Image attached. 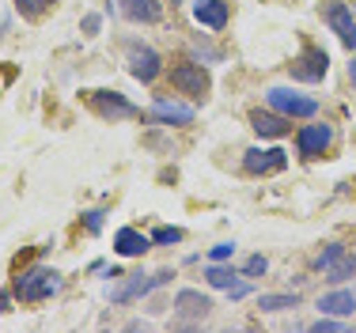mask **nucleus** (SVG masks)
Returning a JSON list of instances; mask_svg holds the SVG:
<instances>
[{
	"mask_svg": "<svg viewBox=\"0 0 356 333\" xmlns=\"http://www.w3.org/2000/svg\"><path fill=\"white\" fill-rule=\"evenodd\" d=\"M61 288V273L49 266H31L15 277V300L19 303H42Z\"/></svg>",
	"mask_w": 356,
	"mask_h": 333,
	"instance_id": "f257e3e1",
	"label": "nucleus"
},
{
	"mask_svg": "<svg viewBox=\"0 0 356 333\" xmlns=\"http://www.w3.org/2000/svg\"><path fill=\"white\" fill-rule=\"evenodd\" d=\"M175 277V269H159V273H125V280L118 288H110V303H133V300H144L148 292L163 288L167 280Z\"/></svg>",
	"mask_w": 356,
	"mask_h": 333,
	"instance_id": "f03ea898",
	"label": "nucleus"
},
{
	"mask_svg": "<svg viewBox=\"0 0 356 333\" xmlns=\"http://www.w3.org/2000/svg\"><path fill=\"white\" fill-rule=\"evenodd\" d=\"M125 68H129V76L137 83H152L163 72V61H159V54L148 42H125Z\"/></svg>",
	"mask_w": 356,
	"mask_h": 333,
	"instance_id": "7ed1b4c3",
	"label": "nucleus"
},
{
	"mask_svg": "<svg viewBox=\"0 0 356 333\" xmlns=\"http://www.w3.org/2000/svg\"><path fill=\"white\" fill-rule=\"evenodd\" d=\"M266 102H269V110H277V114H284V117H315L318 114V99L300 95V91H292V88H269Z\"/></svg>",
	"mask_w": 356,
	"mask_h": 333,
	"instance_id": "20e7f679",
	"label": "nucleus"
},
{
	"mask_svg": "<svg viewBox=\"0 0 356 333\" xmlns=\"http://www.w3.org/2000/svg\"><path fill=\"white\" fill-rule=\"evenodd\" d=\"M288 68H292V80L300 83H322V76L330 72V54L322 46H303Z\"/></svg>",
	"mask_w": 356,
	"mask_h": 333,
	"instance_id": "39448f33",
	"label": "nucleus"
},
{
	"mask_svg": "<svg viewBox=\"0 0 356 333\" xmlns=\"http://www.w3.org/2000/svg\"><path fill=\"white\" fill-rule=\"evenodd\" d=\"M88 99H91V106H95V114L99 117H106L110 125L114 122H133V117H140V110L133 106L129 99L122 95V91H88Z\"/></svg>",
	"mask_w": 356,
	"mask_h": 333,
	"instance_id": "423d86ee",
	"label": "nucleus"
},
{
	"mask_svg": "<svg viewBox=\"0 0 356 333\" xmlns=\"http://www.w3.org/2000/svg\"><path fill=\"white\" fill-rule=\"evenodd\" d=\"M171 83L182 95H190V99H205L209 95V88H213V80H209V72L201 68L197 61H186V65H175L171 68Z\"/></svg>",
	"mask_w": 356,
	"mask_h": 333,
	"instance_id": "0eeeda50",
	"label": "nucleus"
},
{
	"mask_svg": "<svg viewBox=\"0 0 356 333\" xmlns=\"http://www.w3.org/2000/svg\"><path fill=\"white\" fill-rule=\"evenodd\" d=\"M171 311H175V318H178V322L193 326V322L209 318V311H213V300H209L205 292H197V288H182V292L175 295Z\"/></svg>",
	"mask_w": 356,
	"mask_h": 333,
	"instance_id": "6e6552de",
	"label": "nucleus"
},
{
	"mask_svg": "<svg viewBox=\"0 0 356 333\" xmlns=\"http://www.w3.org/2000/svg\"><path fill=\"white\" fill-rule=\"evenodd\" d=\"M322 19L330 23V31L341 38L345 49H356V19H353V8L341 4V0H326V8H322Z\"/></svg>",
	"mask_w": 356,
	"mask_h": 333,
	"instance_id": "1a4fd4ad",
	"label": "nucleus"
},
{
	"mask_svg": "<svg viewBox=\"0 0 356 333\" xmlns=\"http://www.w3.org/2000/svg\"><path fill=\"white\" fill-rule=\"evenodd\" d=\"M243 167H247V174H277V170L288 167V152L284 148H250L243 156Z\"/></svg>",
	"mask_w": 356,
	"mask_h": 333,
	"instance_id": "9d476101",
	"label": "nucleus"
},
{
	"mask_svg": "<svg viewBox=\"0 0 356 333\" xmlns=\"http://www.w3.org/2000/svg\"><path fill=\"white\" fill-rule=\"evenodd\" d=\"M330 140H334V133H330V125H303L300 133H296V152H300L303 159H318L322 152L330 148Z\"/></svg>",
	"mask_w": 356,
	"mask_h": 333,
	"instance_id": "9b49d317",
	"label": "nucleus"
},
{
	"mask_svg": "<svg viewBox=\"0 0 356 333\" xmlns=\"http://www.w3.org/2000/svg\"><path fill=\"white\" fill-rule=\"evenodd\" d=\"M148 114L156 117L159 125H190V122H193V106H186V102H175V99H156Z\"/></svg>",
	"mask_w": 356,
	"mask_h": 333,
	"instance_id": "f8f14e48",
	"label": "nucleus"
},
{
	"mask_svg": "<svg viewBox=\"0 0 356 333\" xmlns=\"http://www.w3.org/2000/svg\"><path fill=\"white\" fill-rule=\"evenodd\" d=\"M148 246H152V235L137 232V227H118L114 254H122V258H140V254H148Z\"/></svg>",
	"mask_w": 356,
	"mask_h": 333,
	"instance_id": "ddd939ff",
	"label": "nucleus"
},
{
	"mask_svg": "<svg viewBox=\"0 0 356 333\" xmlns=\"http://www.w3.org/2000/svg\"><path fill=\"white\" fill-rule=\"evenodd\" d=\"M122 15L133 23H159L163 19V0H118Z\"/></svg>",
	"mask_w": 356,
	"mask_h": 333,
	"instance_id": "4468645a",
	"label": "nucleus"
},
{
	"mask_svg": "<svg viewBox=\"0 0 356 333\" xmlns=\"http://www.w3.org/2000/svg\"><path fill=\"white\" fill-rule=\"evenodd\" d=\"M288 122H292V117L277 114V110H254V114H250L254 133H258V136H273V140H277V136H284L288 129H292Z\"/></svg>",
	"mask_w": 356,
	"mask_h": 333,
	"instance_id": "2eb2a0df",
	"label": "nucleus"
},
{
	"mask_svg": "<svg viewBox=\"0 0 356 333\" xmlns=\"http://www.w3.org/2000/svg\"><path fill=\"white\" fill-rule=\"evenodd\" d=\"M193 19H197L201 27L224 31L227 27V4L224 0H193Z\"/></svg>",
	"mask_w": 356,
	"mask_h": 333,
	"instance_id": "dca6fc26",
	"label": "nucleus"
},
{
	"mask_svg": "<svg viewBox=\"0 0 356 333\" xmlns=\"http://www.w3.org/2000/svg\"><path fill=\"white\" fill-rule=\"evenodd\" d=\"M318 311H322V314H337V318H349V314L356 311V295L349 292V288L326 292V295L318 300Z\"/></svg>",
	"mask_w": 356,
	"mask_h": 333,
	"instance_id": "f3484780",
	"label": "nucleus"
},
{
	"mask_svg": "<svg viewBox=\"0 0 356 333\" xmlns=\"http://www.w3.org/2000/svg\"><path fill=\"white\" fill-rule=\"evenodd\" d=\"M258 307L266 314L292 311V307H300V295H296V292H266V295H258Z\"/></svg>",
	"mask_w": 356,
	"mask_h": 333,
	"instance_id": "a211bd4d",
	"label": "nucleus"
},
{
	"mask_svg": "<svg viewBox=\"0 0 356 333\" xmlns=\"http://www.w3.org/2000/svg\"><path fill=\"white\" fill-rule=\"evenodd\" d=\"M205 280H209V288H232L235 280H239V273H235L232 266H220V261H213V266L205 269Z\"/></svg>",
	"mask_w": 356,
	"mask_h": 333,
	"instance_id": "6ab92c4d",
	"label": "nucleus"
},
{
	"mask_svg": "<svg viewBox=\"0 0 356 333\" xmlns=\"http://www.w3.org/2000/svg\"><path fill=\"white\" fill-rule=\"evenodd\" d=\"M353 273H356V258H353V254H341V258L326 269V280H330V284H345Z\"/></svg>",
	"mask_w": 356,
	"mask_h": 333,
	"instance_id": "aec40b11",
	"label": "nucleus"
},
{
	"mask_svg": "<svg viewBox=\"0 0 356 333\" xmlns=\"http://www.w3.org/2000/svg\"><path fill=\"white\" fill-rule=\"evenodd\" d=\"M186 232L182 227H156L152 232V246H171V243H182Z\"/></svg>",
	"mask_w": 356,
	"mask_h": 333,
	"instance_id": "412c9836",
	"label": "nucleus"
},
{
	"mask_svg": "<svg viewBox=\"0 0 356 333\" xmlns=\"http://www.w3.org/2000/svg\"><path fill=\"white\" fill-rule=\"evenodd\" d=\"M54 4V0H15V8H19V15H27V19H38L46 8Z\"/></svg>",
	"mask_w": 356,
	"mask_h": 333,
	"instance_id": "4be33fe9",
	"label": "nucleus"
},
{
	"mask_svg": "<svg viewBox=\"0 0 356 333\" xmlns=\"http://www.w3.org/2000/svg\"><path fill=\"white\" fill-rule=\"evenodd\" d=\"M341 254H345V246H341V243H330V246H326V250H322V254H318V261H315V266H318L322 273H326V269H330V266H334V261H337V258H341Z\"/></svg>",
	"mask_w": 356,
	"mask_h": 333,
	"instance_id": "5701e85b",
	"label": "nucleus"
},
{
	"mask_svg": "<svg viewBox=\"0 0 356 333\" xmlns=\"http://www.w3.org/2000/svg\"><path fill=\"white\" fill-rule=\"evenodd\" d=\"M266 269H269V261L261 254H250L247 266H243V277H266Z\"/></svg>",
	"mask_w": 356,
	"mask_h": 333,
	"instance_id": "b1692460",
	"label": "nucleus"
},
{
	"mask_svg": "<svg viewBox=\"0 0 356 333\" xmlns=\"http://www.w3.org/2000/svg\"><path fill=\"white\" fill-rule=\"evenodd\" d=\"M103 216H106L103 209H91V212H83V227H88L91 235H99V232H103Z\"/></svg>",
	"mask_w": 356,
	"mask_h": 333,
	"instance_id": "393cba45",
	"label": "nucleus"
},
{
	"mask_svg": "<svg viewBox=\"0 0 356 333\" xmlns=\"http://www.w3.org/2000/svg\"><path fill=\"white\" fill-rule=\"evenodd\" d=\"M232 254H235V243H216L213 250H209V258H213V261H227Z\"/></svg>",
	"mask_w": 356,
	"mask_h": 333,
	"instance_id": "a878e982",
	"label": "nucleus"
},
{
	"mask_svg": "<svg viewBox=\"0 0 356 333\" xmlns=\"http://www.w3.org/2000/svg\"><path fill=\"white\" fill-rule=\"evenodd\" d=\"M311 330H315V333H337V330H345V322H334V318H326V314H322Z\"/></svg>",
	"mask_w": 356,
	"mask_h": 333,
	"instance_id": "bb28decb",
	"label": "nucleus"
},
{
	"mask_svg": "<svg viewBox=\"0 0 356 333\" xmlns=\"http://www.w3.org/2000/svg\"><path fill=\"white\" fill-rule=\"evenodd\" d=\"M80 27H83V34H99V31H103V15H95V12H91V15H83V23H80Z\"/></svg>",
	"mask_w": 356,
	"mask_h": 333,
	"instance_id": "cd10ccee",
	"label": "nucleus"
},
{
	"mask_svg": "<svg viewBox=\"0 0 356 333\" xmlns=\"http://www.w3.org/2000/svg\"><path fill=\"white\" fill-rule=\"evenodd\" d=\"M227 295H232V300H247V295H250V284H247V280H235V284L227 288Z\"/></svg>",
	"mask_w": 356,
	"mask_h": 333,
	"instance_id": "c85d7f7f",
	"label": "nucleus"
},
{
	"mask_svg": "<svg viewBox=\"0 0 356 333\" xmlns=\"http://www.w3.org/2000/svg\"><path fill=\"white\" fill-rule=\"evenodd\" d=\"M349 80H353V88H356V54H353V65H349Z\"/></svg>",
	"mask_w": 356,
	"mask_h": 333,
	"instance_id": "c756f323",
	"label": "nucleus"
},
{
	"mask_svg": "<svg viewBox=\"0 0 356 333\" xmlns=\"http://www.w3.org/2000/svg\"><path fill=\"white\" fill-rule=\"evenodd\" d=\"M0 311H8V303H4V300H0Z\"/></svg>",
	"mask_w": 356,
	"mask_h": 333,
	"instance_id": "7c9ffc66",
	"label": "nucleus"
},
{
	"mask_svg": "<svg viewBox=\"0 0 356 333\" xmlns=\"http://www.w3.org/2000/svg\"><path fill=\"white\" fill-rule=\"evenodd\" d=\"M54 4H57V0H54Z\"/></svg>",
	"mask_w": 356,
	"mask_h": 333,
	"instance_id": "2f4dec72",
	"label": "nucleus"
}]
</instances>
